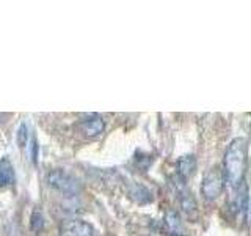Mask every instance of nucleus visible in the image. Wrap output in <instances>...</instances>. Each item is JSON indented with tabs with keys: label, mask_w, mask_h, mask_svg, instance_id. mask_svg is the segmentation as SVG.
Returning a JSON list of instances; mask_svg holds the SVG:
<instances>
[{
	"label": "nucleus",
	"mask_w": 251,
	"mask_h": 236,
	"mask_svg": "<svg viewBox=\"0 0 251 236\" xmlns=\"http://www.w3.org/2000/svg\"><path fill=\"white\" fill-rule=\"evenodd\" d=\"M247 140L243 137L234 139L226 148L225 161H223V177L225 183L231 187H239L243 183L247 172Z\"/></svg>",
	"instance_id": "1"
},
{
	"label": "nucleus",
	"mask_w": 251,
	"mask_h": 236,
	"mask_svg": "<svg viewBox=\"0 0 251 236\" xmlns=\"http://www.w3.org/2000/svg\"><path fill=\"white\" fill-rule=\"evenodd\" d=\"M225 189V177L222 167L209 169V172L204 175L202 183H201V194L206 200H215L218 195H222Z\"/></svg>",
	"instance_id": "2"
},
{
	"label": "nucleus",
	"mask_w": 251,
	"mask_h": 236,
	"mask_svg": "<svg viewBox=\"0 0 251 236\" xmlns=\"http://www.w3.org/2000/svg\"><path fill=\"white\" fill-rule=\"evenodd\" d=\"M47 183H49V186L53 187L55 191L66 194V195H75L80 191V183H78L73 175H69L68 172L60 170V169H55L47 175Z\"/></svg>",
	"instance_id": "3"
},
{
	"label": "nucleus",
	"mask_w": 251,
	"mask_h": 236,
	"mask_svg": "<svg viewBox=\"0 0 251 236\" xmlns=\"http://www.w3.org/2000/svg\"><path fill=\"white\" fill-rule=\"evenodd\" d=\"M80 129L86 137H98L104 132L105 121L99 115H90L80 121Z\"/></svg>",
	"instance_id": "4"
},
{
	"label": "nucleus",
	"mask_w": 251,
	"mask_h": 236,
	"mask_svg": "<svg viewBox=\"0 0 251 236\" xmlns=\"http://www.w3.org/2000/svg\"><path fill=\"white\" fill-rule=\"evenodd\" d=\"M63 232L66 236H94L93 225L83 220H68L63 225Z\"/></svg>",
	"instance_id": "5"
},
{
	"label": "nucleus",
	"mask_w": 251,
	"mask_h": 236,
	"mask_svg": "<svg viewBox=\"0 0 251 236\" xmlns=\"http://www.w3.org/2000/svg\"><path fill=\"white\" fill-rule=\"evenodd\" d=\"M195 170H196V159H195L193 154L182 156L177 161V173H179V177L182 181L193 177Z\"/></svg>",
	"instance_id": "6"
},
{
	"label": "nucleus",
	"mask_w": 251,
	"mask_h": 236,
	"mask_svg": "<svg viewBox=\"0 0 251 236\" xmlns=\"http://www.w3.org/2000/svg\"><path fill=\"white\" fill-rule=\"evenodd\" d=\"M14 183V167L8 157L0 159V187Z\"/></svg>",
	"instance_id": "7"
},
{
	"label": "nucleus",
	"mask_w": 251,
	"mask_h": 236,
	"mask_svg": "<svg viewBox=\"0 0 251 236\" xmlns=\"http://www.w3.org/2000/svg\"><path fill=\"white\" fill-rule=\"evenodd\" d=\"M165 224H167L168 230L173 232V235L177 233L180 230V217L176 211L170 209L167 214H165Z\"/></svg>",
	"instance_id": "8"
},
{
	"label": "nucleus",
	"mask_w": 251,
	"mask_h": 236,
	"mask_svg": "<svg viewBox=\"0 0 251 236\" xmlns=\"http://www.w3.org/2000/svg\"><path fill=\"white\" fill-rule=\"evenodd\" d=\"M130 195H132L133 199H135L138 203H148V202H151V200H152L151 192H149L148 189L143 187V186H133Z\"/></svg>",
	"instance_id": "9"
},
{
	"label": "nucleus",
	"mask_w": 251,
	"mask_h": 236,
	"mask_svg": "<svg viewBox=\"0 0 251 236\" xmlns=\"http://www.w3.org/2000/svg\"><path fill=\"white\" fill-rule=\"evenodd\" d=\"M31 230L33 232H41L43 227H44V217H43V212L39 208H35L33 212H31Z\"/></svg>",
	"instance_id": "10"
},
{
	"label": "nucleus",
	"mask_w": 251,
	"mask_h": 236,
	"mask_svg": "<svg viewBox=\"0 0 251 236\" xmlns=\"http://www.w3.org/2000/svg\"><path fill=\"white\" fill-rule=\"evenodd\" d=\"M27 140H28V126L25 123H22L19 126V131H18V144L21 148H24L27 145Z\"/></svg>",
	"instance_id": "11"
},
{
	"label": "nucleus",
	"mask_w": 251,
	"mask_h": 236,
	"mask_svg": "<svg viewBox=\"0 0 251 236\" xmlns=\"http://www.w3.org/2000/svg\"><path fill=\"white\" fill-rule=\"evenodd\" d=\"M180 203H182V208L188 212V211H192V209H195V206H196V203H195V200H193V197H192V194L188 192V194H184V197L180 199Z\"/></svg>",
	"instance_id": "12"
},
{
	"label": "nucleus",
	"mask_w": 251,
	"mask_h": 236,
	"mask_svg": "<svg viewBox=\"0 0 251 236\" xmlns=\"http://www.w3.org/2000/svg\"><path fill=\"white\" fill-rule=\"evenodd\" d=\"M30 156H31V161L36 162L38 161V142L36 139L33 137L30 142Z\"/></svg>",
	"instance_id": "13"
},
{
	"label": "nucleus",
	"mask_w": 251,
	"mask_h": 236,
	"mask_svg": "<svg viewBox=\"0 0 251 236\" xmlns=\"http://www.w3.org/2000/svg\"><path fill=\"white\" fill-rule=\"evenodd\" d=\"M171 236H184V235H180V233H175V235H171Z\"/></svg>",
	"instance_id": "14"
}]
</instances>
